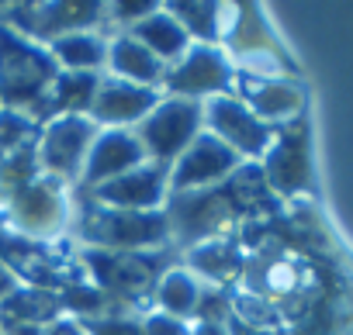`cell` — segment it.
<instances>
[{"instance_id":"cell-1","label":"cell","mask_w":353,"mask_h":335,"mask_svg":"<svg viewBox=\"0 0 353 335\" xmlns=\"http://www.w3.org/2000/svg\"><path fill=\"white\" fill-rule=\"evenodd\" d=\"M288 204L267 187L260 162H243L229 180L194 194H170L163 204L170 218V246L181 252L219 235H236L243 225L274 218Z\"/></svg>"},{"instance_id":"cell-2","label":"cell","mask_w":353,"mask_h":335,"mask_svg":"<svg viewBox=\"0 0 353 335\" xmlns=\"http://www.w3.org/2000/svg\"><path fill=\"white\" fill-rule=\"evenodd\" d=\"M70 232L80 239V249H111V252H152L170 249V218L166 211H121L104 208L77 191L70 208Z\"/></svg>"},{"instance_id":"cell-3","label":"cell","mask_w":353,"mask_h":335,"mask_svg":"<svg viewBox=\"0 0 353 335\" xmlns=\"http://www.w3.org/2000/svg\"><path fill=\"white\" fill-rule=\"evenodd\" d=\"M170 249L152 252H111V249H80L87 280L104 294L108 314H135V307L152 304V290L166 273Z\"/></svg>"},{"instance_id":"cell-4","label":"cell","mask_w":353,"mask_h":335,"mask_svg":"<svg viewBox=\"0 0 353 335\" xmlns=\"http://www.w3.org/2000/svg\"><path fill=\"white\" fill-rule=\"evenodd\" d=\"M56 76L59 66L42 42L0 21V107L25 111L42 125V107Z\"/></svg>"},{"instance_id":"cell-5","label":"cell","mask_w":353,"mask_h":335,"mask_svg":"<svg viewBox=\"0 0 353 335\" xmlns=\"http://www.w3.org/2000/svg\"><path fill=\"white\" fill-rule=\"evenodd\" d=\"M0 266L25 287L66 290L73 283H87V270L80 263V252H73V246L66 239L35 242V239L21 235L4 218V208H0Z\"/></svg>"},{"instance_id":"cell-6","label":"cell","mask_w":353,"mask_h":335,"mask_svg":"<svg viewBox=\"0 0 353 335\" xmlns=\"http://www.w3.org/2000/svg\"><path fill=\"white\" fill-rule=\"evenodd\" d=\"M229 25L225 35L219 42V49L229 56V63L236 66V73H250V76H294V59L288 56V49L277 42V35L270 32L263 11L256 4H236L229 8Z\"/></svg>"},{"instance_id":"cell-7","label":"cell","mask_w":353,"mask_h":335,"mask_svg":"<svg viewBox=\"0 0 353 335\" xmlns=\"http://www.w3.org/2000/svg\"><path fill=\"white\" fill-rule=\"evenodd\" d=\"M267 187L288 204L294 197L315 194V162H312V125L308 114L274 128V138L260 159Z\"/></svg>"},{"instance_id":"cell-8","label":"cell","mask_w":353,"mask_h":335,"mask_svg":"<svg viewBox=\"0 0 353 335\" xmlns=\"http://www.w3.org/2000/svg\"><path fill=\"white\" fill-rule=\"evenodd\" d=\"M135 138L142 142L145 162L170 166L201 131H205V107L198 100H181V97H163L135 128Z\"/></svg>"},{"instance_id":"cell-9","label":"cell","mask_w":353,"mask_h":335,"mask_svg":"<svg viewBox=\"0 0 353 335\" xmlns=\"http://www.w3.org/2000/svg\"><path fill=\"white\" fill-rule=\"evenodd\" d=\"M4 204V218L28 239L35 242H59L70 228V197H66V184L52 180V177H39L28 187L0 197Z\"/></svg>"},{"instance_id":"cell-10","label":"cell","mask_w":353,"mask_h":335,"mask_svg":"<svg viewBox=\"0 0 353 335\" xmlns=\"http://www.w3.org/2000/svg\"><path fill=\"white\" fill-rule=\"evenodd\" d=\"M104 11H108V4H101V0L11 4V8H0V21L42 45H49L52 39H63L73 32H97V25H104Z\"/></svg>"},{"instance_id":"cell-11","label":"cell","mask_w":353,"mask_h":335,"mask_svg":"<svg viewBox=\"0 0 353 335\" xmlns=\"http://www.w3.org/2000/svg\"><path fill=\"white\" fill-rule=\"evenodd\" d=\"M232 83H236V66L219 45H191L181 59L163 69L159 94L205 104L212 97L232 94Z\"/></svg>"},{"instance_id":"cell-12","label":"cell","mask_w":353,"mask_h":335,"mask_svg":"<svg viewBox=\"0 0 353 335\" xmlns=\"http://www.w3.org/2000/svg\"><path fill=\"white\" fill-rule=\"evenodd\" d=\"M101 125L90 114H63L49 118L39 135V166L42 173L59 184H80L87 152L97 138Z\"/></svg>"},{"instance_id":"cell-13","label":"cell","mask_w":353,"mask_h":335,"mask_svg":"<svg viewBox=\"0 0 353 335\" xmlns=\"http://www.w3.org/2000/svg\"><path fill=\"white\" fill-rule=\"evenodd\" d=\"M205 107V131H212L219 142H225L243 162H260L274 128L263 125L239 97L225 94V97H212L201 104Z\"/></svg>"},{"instance_id":"cell-14","label":"cell","mask_w":353,"mask_h":335,"mask_svg":"<svg viewBox=\"0 0 353 335\" xmlns=\"http://www.w3.org/2000/svg\"><path fill=\"white\" fill-rule=\"evenodd\" d=\"M239 166L243 159L225 142H219L212 131H201L170 166V194H194V191L215 187L229 180Z\"/></svg>"},{"instance_id":"cell-15","label":"cell","mask_w":353,"mask_h":335,"mask_svg":"<svg viewBox=\"0 0 353 335\" xmlns=\"http://www.w3.org/2000/svg\"><path fill=\"white\" fill-rule=\"evenodd\" d=\"M90 201L104 208H121V211H159L170 197V170L156 162H142L125 177H114L94 191H80Z\"/></svg>"},{"instance_id":"cell-16","label":"cell","mask_w":353,"mask_h":335,"mask_svg":"<svg viewBox=\"0 0 353 335\" xmlns=\"http://www.w3.org/2000/svg\"><path fill=\"white\" fill-rule=\"evenodd\" d=\"M232 97H239L270 128L301 118L305 104H308L305 90L294 80H284V76H250V73H236Z\"/></svg>"},{"instance_id":"cell-17","label":"cell","mask_w":353,"mask_h":335,"mask_svg":"<svg viewBox=\"0 0 353 335\" xmlns=\"http://www.w3.org/2000/svg\"><path fill=\"white\" fill-rule=\"evenodd\" d=\"M142 162H145V152L132 128H101L87 152L77 191H94L114 177H125L128 170H135Z\"/></svg>"},{"instance_id":"cell-18","label":"cell","mask_w":353,"mask_h":335,"mask_svg":"<svg viewBox=\"0 0 353 335\" xmlns=\"http://www.w3.org/2000/svg\"><path fill=\"white\" fill-rule=\"evenodd\" d=\"M159 100L163 94L152 87H139L118 76H101L97 97L90 104V118L101 128H135Z\"/></svg>"},{"instance_id":"cell-19","label":"cell","mask_w":353,"mask_h":335,"mask_svg":"<svg viewBox=\"0 0 353 335\" xmlns=\"http://www.w3.org/2000/svg\"><path fill=\"white\" fill-rule=\"evenodd\" d=\"M246 266V249L239 246L236 235H219L208 242H198L184 249V270L201 280L205 287H232L239 283Z\"/></svg>"},{"instance_id":"cell-20","label":"cell","mask_w":353,"mask_h":335,"mask_svg":"<svg viewBox=\"0 0 353 335\" xmlns=\"http://www.w3.org/2000/svg\"><path fill=\"white\" fill-rule=\"evenodd\" d=\"M63 297L59 290H46V287H25L18 283L11 294L0 297V328L11 325H28V328H46L56 318H63Z\"/></svg>"},{"instance_id":"cell-21","label":"cell","mask_w":353,"mask_h":335,"mask_svg":"<svg viewBox=\"0 0 353 335\" xmlns=\"http://www.w3.org/2000/svg\"><path fill=\"white\" fill-rule=\"evenodd\" d=\"M125 35H132L139 45H145L163 66H170V63H176V59H181L194 42L188 39V32L181 28V25H176V18L159 4L149 18H142L139 25H132Z\"/></svg>"},{"instance_id":"cell-22","label":"cell","mask_w":353,"mask_h":335,"mask_svg":"<svg viewBox=\"0 0 353 335\" xmlns=\"http://www.w3.org/2000/svg\"><path fill=\"white\" fill-rule=\"evenodd\" d=\"M108 66H111V76L128 80V83H139V87H152V90H159L163 69H166L145 45H139L125 32H118L108 42Z\"/></svg>"},{"instance_id":"cell-23","label":"cell","mask_w":353,"mask_h":335,"mask_svg":"<svg viewBox=\"0 0 353 335\" xmlns=\"http://www.w3.org/2000/svg\"><path fill=\"white\" fill-rule=\"evenodd\" d=\"M176 25L188 32V39L194 45H219L229 25V4H215V0H173V4H163Z\"/></svg>"},{"instance_id":"cell-24","label":"cell","mask_w":353,"mask_h":335,"mask_svg":"<svg viewBox=\"0 0 353 335\" xmlns=\"http://www.w3.org/2000/svg\"><path fill=\"white\" fill-rule=\"evenodd\" d=\"M97 87H101V73L59 69V76L52 80V90L46 97V107H42V125L49 118H63V114H90Z\"/></svg>"},{"instance_id":"cell-25","label":"cell","mask_w":353,"mask_h":335,"mask_svg":"<svg viewBox=\"0 0 353 335\" xmlns=\"http://www.w3.org/2000/svg\"><path fill=\"white\" fill-rule=\"evenodd\" d=\"M108 42L101 32H73L63 39H52L46 49L52 52L59 69L70 73H101L108 66Z\"/></svg>"},{"instance_id":"cell-26","label":"cell","mask_w":353,"mask_h":335,"mask_svg":"<svg viewBox=\"0 0 353 335\" xmlns=\"http://www.w3.org/2000/svg\"><path fill=\"white\" fill-rule=\"evenodd\" d=\"M201 280H194L184 266H173V270H166L163 277H159V283H156V290H152V311H163V314H170V318H181V321H188V318H194V307H198V301H201Z\"/></svg>"},{"instance_id":"cell-27","label":"cell","mask_w":353,"mask_h":335,"mask_svg":"<svg viewBox=\"0 0 353 335\" xmlns=\"http://www.w3.org/2000/svg\"><path fill=\"white\" fill-rule=\"evenodd\" d=\"M42 177V166H39V145L18 149L0 155V197H8L21 187H28L32 180Z\"/></svg>"},{"instance_id":"cell-28","label":"cell","mask_w":353,"mask_h":335,"mask_svg":"<svg viewBox=\"0 0 353 335\" xmlns=\"http://www.w3.org/2000/svg\"><path fill=\"white\" fill-rule=\"evenodd\" d=\"M39 135H42V125L32 114L14 111V107H0V155L39 145Z\"/></svg>"},{"instance_id":"cell-29","label":"cell","mask_w":353,"mask_h":335,"mask_svg":"<svg viewBox=\"0 0 353 335\" xmlns=\"http://www.w3.org/2000/svg\"><path fill=\"white\" fill-rule=\"evenodd\" d=\"M232 318V287H201V301L194 307V321L225 325Z\"/></svg>"},{"instance_id":"cell-30","label":"cell","mask_w":353,"mask_h":335,"mask_svg":"<svg viewBox=\"0 0 353 335\" xmlns=\"http://www.w3.org/2000/svg\"><path fill=\"white\" fill-rule=\"evenodd\" d=\"M87 335H145L142 314H101V318H77Z\"/></svg>"},{"instance_id":"cell-31","label":"cell","mask_w":353,"mask_h":335,"mask_svg":"<svg viewBox=\"0 0 353 335\" xmlns=\"http://www.w3.org/2000/svg\"><path fill=\"white\" fill-rule=\"evenodd\" d=\"M159 4H152V0H128V4H108V11H104V21L108 25H114V28H132V25H139L142 18H149L152 11H156Z\"/></svg>"},{"instance_id":"cell-32","label":"cell","mask_w":353,"mask_h":335,"mask_svg":"<svg viewBox=\"0 0 353 335\" xmlns=\"http://www.w3.org/2000/svg\"><path fill=\"white\" fill-rule=\"evenodd\" d=\"M142 332L145 335H191V325L181 318H170L163 311H145L142 314Z\"/></svg>"},{"instance_id":"cell-33","label":"cell","mask_w":353,"mask_h":335,"mask_svg":"<svg viewBox=\"0 0 353 335\" xmlns=\"http://www.w3.org/2000/svg\"><path fill=\"white\" fill-rule=\"evenodd\" d=\"M39 335H87V332L80 328V321H77V318H70V314H63V318H56L52 325H46V328H39Z\"/></svg>"},{"instance_id":"cell-34","label":"cell","mask_w":353,"mask_h":335,"mask_svg":"<svg viewBox=\"0 0 353 335\" xmlns=\"http://www.w3.org/2000/svg\"><path fill=\"white\" fill-rule=\"evenodd\" d=\"M225 332H229V335H277V332L260 328V325H250V321H243V318H236V314L225 321Z\"/></svg>"},{"instance_id":"cell-35","label":"cell","mask_w":353,"mask_h":335,"mask_svg":"<svg viewBox=\"0 0 353 335\" xmlns=\"http://www.w3.org/2000/svg\"><path fill=\"white\" fill-rule=\"evenodd\" d=\"M191 335H229L225 325H205V321H194L191 325Z\"/></svg>"},{"instance_id":"cell-36","label":"cell","mask_w":353,"mask_h":335,"mask_svg":"<svg viewBox=\"0 0 353 335\" xmlns=\"http://www.w3.org/2000/svg\"><path fill=\"white\" fill-rule=\"evenodd\" d=\"M14 287H18V280H14V277L4 270V266H0V297H4V294H11Z\"/></svg>"},{"instance_id":"cell-37","label":"cell","mask_w":353,"mask_h":335,"mask_svg":"<svg viewBox=\"0 0 353 335\" xmlns=\"http://www.w3.org/2000/svg\"><path fill=\"white\" fill-rule=\"evenodd\" d=\"M4 335H39V328H28V325H11V328H4Z\"/></svg>"},{"instance_id":"cell-38","label":"cell","mask_w":353,"mask_h":335,"mask_svg":"<svg viewBox=\"0 0 353 335\" xmlns=\"http://www.w3.org/2000/svg\"><path fill=\"white\" fill-rule=\"evenodd\" d=\"M0 335H4V328H0Z\"/></svg>"}]
</instances>
